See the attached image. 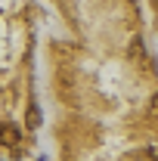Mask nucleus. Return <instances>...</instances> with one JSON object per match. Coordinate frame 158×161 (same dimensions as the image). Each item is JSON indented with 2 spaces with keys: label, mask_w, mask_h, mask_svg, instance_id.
Here are the masks:
<instances>
[{
  "label": "nucleus",
  "mask_w": 158,
  "mask_h": 161,
  "mask_svg": "<svg viewBox=\"0 0 158 161\" xmlns=\"http://www.w3.org/2000/svg\"><path fill=\"white\" fill-rule=\"evenodd\" d=\"M3 136H6L3 142H9V146H13V142H16V136H19V130H16V127H3Z\"/></svg>",
  "instance_id": "f257e3e1"
},
{
  "label": "nucleus",
  "mask_w": 158,
  "mask_h": 161,
  "mask_svg": "<svg viewBox=\"0 0 158 161\" xmlns=\"http://www.w3.org/2000/svg\"><path fill=\"white\" fill-rule=\"evenodd\" d=\"M40 124V112H37V105H31V127H37Z\"/></svg>",
  "instance_id": "f03ea898"
}]
</instances>
